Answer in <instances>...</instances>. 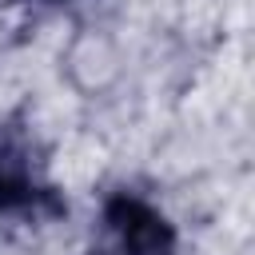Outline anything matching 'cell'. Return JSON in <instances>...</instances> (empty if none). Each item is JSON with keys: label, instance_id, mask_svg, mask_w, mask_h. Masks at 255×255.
Listing matches in <instances>:
<instances>
[{"label": "cell", "instance_id": "cell-2", "mask_svg": "<svg viewBox=\"0 0 255 255\" xmlns=\"http://www.w3.org/2000/svg\"><path fill=\"white\" fill-rule=\"evenodd\" d=\"M80 255H183L175 219L135 187L104 191L92 223V239Z\"/></svg>", "mask_w": 255, "mask_h": 255}, {"label": "cell", "instance_id": "cell-3", "mask_svg": "<svg viewBox=\"0 0 255 255\" xmlns=\"http://www.w3.org/2000/svg\"><path fill=\"white\" fill-rule=\"evenodd\" d=\"M4 4H28V8H68L76 0H4Z\"/></svg>", "mask_w": 255, "mask_h": 255}, {"label": "cell", "instance_id": "cell-1", "mask_svg": "<svg viewBox=\"0 0 255 255\" xmlns=\"http://www.w3.org/2000/svg\"><path fill=\"white\" fill-rule=\"evenodd\" d=\"M68 219V195L48 175V159L28 112L0 116V227H52Z\"/></svg>", "mask_w": 255, "mask_h": 255}]
</instances>
